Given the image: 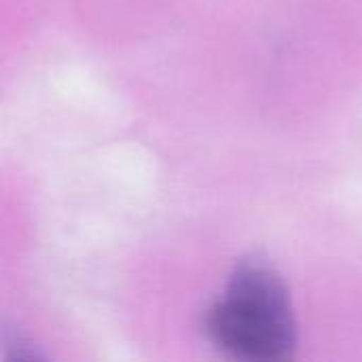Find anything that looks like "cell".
Here are the masks:
<instances>
[{
    "mask_svg": "<svg viewBox=\"0 0 362 362\" xmlns=\"http://www.w3.org/2000/svg\"><path fill=\"white\" fill-rule=\"evenodd\" d=\"M206 335L238 361H288L297 348V322L276 269L261 259L242 261L206 314Z\"/></svg>",
    "mask_w": 362,
    "mask_h": 362,
    "instance_id": "cell-1",
    "label": "cell"
}]
</instances>
